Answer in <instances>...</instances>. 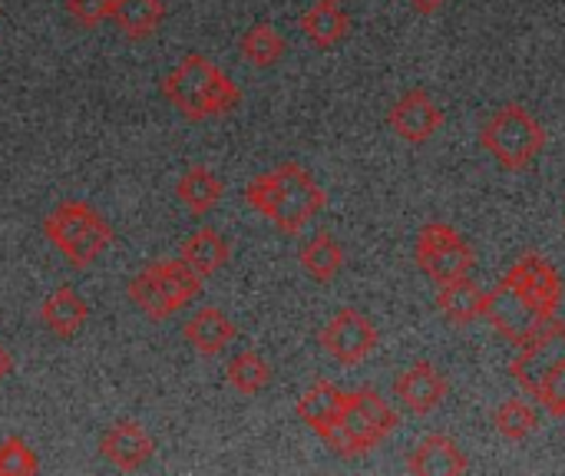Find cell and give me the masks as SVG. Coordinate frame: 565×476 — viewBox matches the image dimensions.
I'll list each match as a JSON object with an SVG mask.
<instances>
[{
    "label": "cell",
    "instance_id": "6da1fadb",
    "mask_svg": "<svg viewBox=\"0 0 565 476\" xmlns=\"http://www.w3.org/2000/svg\"><path fill=\"white\" fill-rule=\"evenodd\" d=\"M245 202L271 219L285 235H298L328 202L318 179L298 162H281L275 172H265L245 186Z\"/></svg>",
    "mask_w": 565,
    "mask_h": 476
},
{
    "label": "cell",
    "instance_id": "7a4b0ae2",
    "mask_svg": "<svg viewBox=\"0 0 565 476\" xmlns=\"http://www.w3.org/2000/svg\"><path fill=\"white\" fill-rule=\"evenodd\" d=\"M162 96L192 123H202L212 116H228L242 103L238 86L202 53H189L172 73H166Z\"/></svg>",
    "mask_w": 565,
    "mask_h": 476
},
{
    "label": "cell",
    "instance_id": "3957f363",
    "mask_svg": "<svg viewBox=\"0 0 565 476\" xmlns=\"http://www.w3.org/2000/svg\"><path fill=\"white\" fill-rule=\"evenodd\" d=\"M401 424L397 411L371 388L351 391L341 411V421L321 437L338 457H364L371 454L394 427Z\"/></svg>",
    "mask_w": 565,
    "mask_h": 476
},
{
    "label": "cell",
    "instance_id": "277c9868",
    "mask_svg": "<svg viewBox=\"0 0 565 476\" xmlns=\"http://www.w3.org/2000/svg\"><path fill=\"white\" fill-rule=\"evenodd\" d=\"M43 235L60 248V255L73 265V268H86L93 265L109 245H113V229L109 222L79 199L60 202L46 222H43Z\"/></svg>",
    "mask_w": 565,
    "mask_h": 476
},
{
    "label": "cell",
    "instance_id": "5b68a950",
    "mask_svg": "<svg viewBox=\"0 0 565 476\" xmlns=\"http://www.w3.org/2000/svg\"><path fill=\"white\" fill-rule=\"evenodd\" d=\"M480 142L503 169L523 172L546 149V129L536 123V116L526 106L510 103L483 123Z\"/></svg>",
    "mask_w": 565,
    "mask_h": 476
},
{
    "label": "cell",
    "instance_id": "8992f818",
    "mask_svg": "<svg viewBox=\"0 0 565 476\" xmlns=\"http://www.w3.org/2000/svg\"><path fill=\"white\" fill-rule=\"evenodd\" d=\"M417 268L434 282V285H450L457 278H467L470 268L477 265V255L470 242L447 222H427L417 235L414 245Z\"/></svg>",
    "mask_w": 565,
    "mask_h": 476
},
{
    "label": "cell",
    "instance_id": "52a82bcc",
    "mask_svg": "<svg viewBox=\"0 0 565 476\" xmlns=\"http://www.w3.org/2000/svg\"><path fill=\"white\" fill-rule=\"evenodd\" d=\"M510 345L523 348L533 335H540L553 318H546L523 292H516L510 282H500L487 295V315H483Z\"/></svg>",
    "mask_w": 565,
    "mask_h": 476
},
{
    "label": "cell",
    "instance_id": "ba28073f",
    "mask_svg": "<svg viewBox=\"0 0 565 476\" xmlns=\"http://www.w3.org/2000/svg\"><path fill=\"white\" fill-rule=\"evenodd\" d=\"M318 341L338 364L354 368L377 351V328L371 325V318L364 311L344 308L321 328Z\"/></svg>",
    "mask_w": 565,
    "mask_h": 476
},
{
    "label": "cell",
    "instance_id": "9c48e42d",
    "mask_svg": "<svg viewBox=\"0 0 565 476\" xmlns=\"http://www.w3.org/2000/svg\"><path fill=\"white\" fill-rule=\"evenodd\" d=\"M559 364H565V325L553 318L540 335H533L523 345V351L510 364V374L520 381L523 391H530L536 398V391L546 381V374L553 368H559Z\"/></svg>",
    "mask_w": 565,
    "mask_h": 476
},
{
    "label": "cell",
    "instance_id": "30bf717a",
    "mask_svg": "<svg viewBox=\"0 0 565 476\" xmlns=\"http://www.w3.org/2000/svg\"><path fill=\"white\" fill-rule=\"evenodd\" d=\"M503 282H510L516 292H523L546 318H556V308H559V302H563V282H559L556 268H553L543 255H536V252L523 255V258L507 272Z\"/></svg>",
    "mask_w": 565,
    "mask_h": 476
},
{
    "label": "cell",
    "instance_id": "8fae6325",
    "mask_svg": "<svg viewBox=\"0 0 565 476\" xmlns=\"http://www.w3.org/2000/svg\"><path fill=\"white\" fill-rule=\"evenodd\" d=\"M391 129L404 139V142H427L430 136H437V129L444 126V109L430 99L427 89H407L387 113Z\"/></svg>",
    "mask_w": 565,
    "mask_h": 476
},
{
    "label": "cell",
    "instance_id": "7c38bea8",
    "mask_svg": "<svg viewBox=\"0 0 565 476\" xmlns=\"http://www.w3.org/2000/svg\"><path fill=\"white\" fill-rule=\"evenodd\" d=\"M394 394H397V401L404 404L407 414L424 417V414H430V411H437L444 404V398H447V374L437 364H430V361H417V364H411L407 371L397 374Z\"/></svg>",
    "mask_w": 565,
    "mask_h": 476
},
{
    "label": "cell",
    "instance_id": "4fadbf2b",
    "mask_svg": "<svg viewBox=\"0 0 565 476\" xmlns=\"http://www.w3.org/2000/svg\"><path fill=\"white\" fill-rule=\"evenodd\" d=\"M99 454H103L116 470H126V474H129V470H139V467H146V464L152 461L156 444H152V437H149L139 424L122 421V424H113V427L103 434Z\"/></svg>",
    "mask_w": 565,
    "mask_h": 476
},
{
    "label": "cell",
    "instance_id": "5bb4252c",
    "mask_svg": "<svg viewBox=\"0 0 565 476\" xmlns=\"http://www.w3.org/2000/svg\"><path fill=\"white\" fill-rule=\"evenodd\" d=\"M86 318H89V305L76 295L73 285L53 288V292L43 298V305H40V321H43V328H46L50 335L63 338V341L76 338V335L83 331Z\"/></svg>",
    "mask_w": 565,
    "mask_h": 476
},
{
    "label": "cell",
    "instance_id": "9a60e30c",
    "mask_svg": "<svg viewBox=\"0 0 565 476\" xmlns=\"http://www.w3.org/2000/svg\"><path fill=\"white\" fill-rule=\"evenodd\" d=\"M344 401H348V394L338 388V384H331V381H315L301 398H298V417L318 434V437H324L338 421H341V411H344Z\"/></svg>",
    "mask_w": 565,
    "mask_h": 476
},
{
    "label": "cell",
    "instance_id": "2e32d148",
    "mask_svg": "<svg viewBox=\"0 0 565 476\" xmlns=\"http://www.w3.org/2000/svg\"><path fill=\"white\" fill-rule=\"evenodd\" d=\"M437 308L450 325H473L487 315V292L467 275L450 285H437Z\"/></svg>",
    "mask_w": 565,
    "mask_h": 476
},
{
    "label": "cell",
    "instance_id": "e0dca14e",
    "mask_svg": "<svg viewBox=\"0 0 565 476\" xmlns=\"http://www.w3.org/2000/svg\"><path fill=\"white\" fill-rule=\"evenodd\" d=\"M238 328L232 325V318L222 308H199L189 321H185V341L199 351V355H218L235 341Z\"/></svg>",
    "mask_w": 565,
    "mask_h": 476
},
{
    "label": "cell",
    "instance_id": "ac0fdd59",
    "mask_svg": "<svg viewBox=\"0 0 565 476\" xmlns=\"http://www.w3.org/2000/svg\"><path fill=\"white\" fill-rule=\"evenodd\" d=\"M411 474L420 476H460L470 470L467 457L460 454V447L444 437V434H430L424 437V444L411 454Z\"/></svg>",
    "mask_w": 565,
    "mask_h": 476
},
{
    "label": "cell",
    "instance_id": "d6986e66",
    "mask_svg": "<svg viewBox=\"0 0 565 476\" xmlns=\"http://www.w3.org/2000/svg\"><path fill=\"white\" fill-rule=\"evenodd\" d=\"M228 255H232V248H228L225 235L215 232V229H199V232H192V235L182 242V248H179V258H182L199 278L218 275V272L228 265Z\"/></svg>",
    "mask_w": 565,
    "mask_h": 476
},
{
    "label": "cell",
    "instance_id": "ffe728a7",
    "mask_svg": "<svg viewBox=\"0 0 565 476\" xmlns=\"http://www.w3.org/2000/svg\"><path fill=\"white\" fill-rule=\"evenodd\" d=\"M149 272H152L156 288H159V295H162V302H166V308H169L172 315H175L179 308H185L189 302H195L199 292H202V278H199L182 258L156 262V265H149Z\"/></svg>",
    "mask_w": 565,
    "mask_h": 476
},
{
    "label": "cell",
    "instance_id": "44dd1931",
    "mask_svg": "<svg viewBox=\"0 0 565 476\" xmlns=\"http://www.w3.org/2000/svg\"><path fill=\"white\" fill-rule=\"evenodd\" d=\"M301 30H305V36H308L318 50H331V46H338V43L348 36L351 20H348V13H344L338 3L318 0V3H311V7L301 13Z\"/></svg>",
    "mask_w": 565,
    "mask_h": 476
},
{
    "label": "cell",
    "instance_id": "7402d4cb",
    "mask_svg": "<svg viewBox=\"0 0 565 476\" xmlns=\"http://www.w3.org/2000/svg\"><path fill=\"white\" fill-rule=\"evenodd\" d=\"M109 20L129 40H149L159 30V23L166 20V3L162 0H113Z\"/></svg>",
    "mask_w": 565,
    "mask_h": 476
},
{
    "label": "cell",
    "instance_id": "603a6c76",
    "mask_svg": "<svg viewBox=\"0 0 565 476\" xmlns=\"http://www.w3.org/2000/svg\"><path fill=\"white\" fill-rule=\"evenodd\" d=\"M298 258H301V268L308 272V278L318 282V285L334 282L341 275V268H344V248H341V242L331 232L311 235L301 245V255Z\"/></svg>",
    "mask_w": 565,
    "mask_h": 476
},
{
    "label": "cell",
    "instance_id": "cb8c5ba5",
    "mask_svg": "<svg viewBox=\"0 0 565 476\" xmlns=\"http://www.w3.org/2000/svg\"><path fill=\"white\" fill-rule=\"evenodd\" d=\"M179 199L195 212V215H205V212H212L218 202H222V195H225V182L212 172V169H205V166H192L182 179H179Z\"/></svg>",
    "mask_w": 565,
    "mask_h": 476
},
{
    "label": "cell",
    "instance_id": "d4e9b609",
    "mask_svg": "<svg viewBox=\"0 0 565 476\" xmlns=\"http://www.w3.org/2000/svg\"><path fill=\"white\" fill-rule=\"evenodd\" d=\"M225 378L238 394H262L271 384V364L255 355V351H238L228 364H225Z\"/></svg>",
    "mask_w": 565,
    "mask_h": 476
},
{
    "label": "cell",
    "instance_id": "484cf974",
    "mask_svg": "<svg viewBox=\"0 0 565 476\" xmlns=\"http://www.w3.org/2000/svg\"><path fill=\"white\" fill-rule=\"evenodd\" d=\"M285 50H288V43H285V36H281L271 23H255V27H248L245 36H242V53H245V60H248L252 66H258V70L275 66V63L285 56Z\"/></svg>",
    "mask_w": 565,
    "mask_h": 476
},
{
    "label": "cell",
    "instance_id": "4316f807",
    "mask_svg": "<svg viewBox=\"0 0 565 476\" xmlns=\"http://www.w3.org/2000/svg\"><path fill=\"white\" fill-rule=\"evenodd\" d=\"M493 424H497V431H500L507 441L520 444V441H526V437L540 427V414H536L533 404L513 398V401H503V404L497 408Z\"/></svg>",
    "mask_w": 565,
    "mask_h": 476
},
{
    "label": "cell",
    "instance_id": "83f0119b",
    "mask_svg": "<svg viewBox=\"0 0 565 476\" xmlns=\"http://www.w3.org/2000/svg\"><path fill=\"white\" fill-rule=\"evenodd\" d=\"M129 302L142 311V315H149L152 321H166L172 311L166 308V302H162V295H159V288H156V278H152V272H149V265L129 282Z\"/></svg>",
    "mask_w": 565,
    "mask_h": 476
},
{
    "label": "cell",
    "instance_id": "f1b7e54d",
    "mask_svg": "<svg viewBox=\"0 0 565 476\" xmlns=\"http://www.w3.org/2000/svg\"><path fill=\"white\" fill-rule=\"evenodd\" d=\"M36 470H40V461L23 437H7L0 444V476H26Z\"/></svg>",
    "mask_w": 565,
    "mask_h": 476
},
{
    "label": "cell",
    "instance_id": "f546056e",
    "mask_svg": "<svg viewBox=\"0 0 565 476\" xmlns=\"http://www.w3.org/2000/svg\"><path fill=\"white\" fill-rule=\"evenodd\" d=\"M536 401H543V408L553 414V417H565V364L553 368L546 374V381L540 384L536 391Z\"/></svg>",
    "mask_w": 565,
    "mask_h": 476
},
{
    "label": "cell",
    "instance_id": "4dcf8cb0",
    "mask_svg": "<svg viewBox=\"0 0 565 476\" xmlns=\"http://www.w3.org/2000/svg\"><path fill=\"white\" fill-rule=\"evenodd\" d=\"M109 3L113 0H66V10L79 27H99L109 17Z\"/></svg>",
    "mask_w": 565,
    "mask_h": 476
},
{
    "label": "cell",
    "instance_id": "1f68e13d",
    "mask_svg": "<svg viewBox=\"0 0 565 476\" xmlns=\"http://www.w3.org/2000/svg\"><path fill=\"white\" fill-rule=\"evenodd\" d=\"M417 13H434V10H440L447 0H407Z\"/></svg>",
    "mask_w": 565,
    "mask_h": 476
},
{
    "label": "cell",
    "instance_id": "d6a6232c",
    "mask_svg": "<svg viewBox=\"0 0 565 476\" xmlns=\"http://www.w3.org/2000/svg\"><path fill=\"white\" fill-rule=\"evenodd\" d=\"M13 374V358H10V351L0 345V381H7Z\"/></svg>",
    "mask_w": 565,
    "mask_h": 476
},
{
    "label": "cell",
    "instance_id": "836d02e7",
    "mask_svg": "<svg viewBox=\"0 0 565 476\" xmlns=\"http://www.w3.org/2000/svg\"><path fill=\"white\" fill-rule=\"evenodd\" d=\"M331 3H341V0H331Z\"/></svg>",
    "mask_w": 565,
    "mask_h": 476
}]
</instances>
